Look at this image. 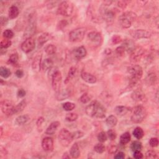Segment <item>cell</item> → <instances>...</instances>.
<instances>
[{
	"mask_svg": "<svg viewBox=\"0 0 159 159\" xmlns=\"http://www.w3.org/2000/svg\"><path fill=\"white\" fill-rule=\"evenodd\" d=\"M11 75V71L6 67H1L0 68V75L4 78H8Z\"/></svg>",
	"mask_w": 159,
	"mask_h": 159,
	"instance_id": "d590c367",
	"label": "cell"
},
{
	"mask_svg": "<svg viewBox=\"0 0 159 159\" xmlns=\"http://www.w3.org/2000/svg\"><path fill=\"white\" fill-rule=\"evenodd\" d=\"M60 125V122L58 121H54L52 122L50 125L48 126L46 130V134L47 135H53L57 131V129Z\"/></svg>",
	"mask_w": 159,
	"mask_h": 159,
	"instance_id": "44dd1931",
	"label": "cell"
},
{
	"mask_svg": "<svg viewBox=\"0 0 159 159\" xmlns=\"http://www.w3.org/2000/svg\"><path fill=\"white\" fill-rule=\"evenodd\" d=\"M147 83L149 85H155L157 81V76L154 73H150L147 75L145 79Z\"/></svg>",
	"mask_w": 159,
	"mask_h": 159,
	"instance_id": "1f68e13d",
	"label": "cell"
},
{
	"mask_svg": "<svg viewBox=\"0 0 159 159\" xmlns=\"http://www.w3.org/2000/svg\"><path fill=\"white\" fill-rule=\"evenodd\" d=\"M30 119L29 116L28 115H21V116H18L15 120V124L18 125H23L25 124H26L29 121Z\"/></svg>",
	"mask_w": 159,
	"mask_h": 159,
	"instance_id": "484cf974",
	"label": "cell"
},
{
	"mask_svg": "<svg viewBox=\"0 0 159 159\" xmlns=\"http://www.w3.org/2000/svg\"><path fill=\"white\" fill-rule=\"evenodd\" d=\"M125 158V153L123 152H119L114 156V158L116 159H123Z\"/></svg>",
	"mask_w": 159,
	"mask_h": 159,
	"instance_id": "94428289",
	"label": "cell"
},
{
	"mask_svg": "<svg viewBox=\"0 0 159 159\" xmlns=\"http://www.w3.org/2000/svg\"><path fill=\"white\" fill-rule=\"evenodd\" d=\"M88 116L92 118L103 119L106 116V109L101 104L97 101L91 102L85 109Z\"/></svg>",
	"mask_w": 159,
	"mask_h": 159,
	"instance_id": "6da1fadb",
	"label": "cell"
},
{
	"mask_svg": "<svg viewBox=\"0 0 159 159\" xmlns=\"http://www.w3.org/2000/svg\"><path fill=\"white\" fill-rule=\"evenodd\" d=\"M62 108L65 111H72L75 108V104L72 102H65L62 105Z\"/></svg>",
	"mask_w": 159,
	"mask_h": 159,
	"instance_id": "f35d334b",
	"label": "cell"
},
{
	"mask_svg": "<svg viewBox=\"0 0 159 159\" xmlns=\"http://www.w3.org/2000/svg\"><path fill=\"white\" fill-rule=\"evenodd\" d=\"M146 158H158L157 153L154 150H149L145 153Z\"/></svg>",
	"mask_w": 159,
	"mask_h": 159,
	"instance_id": "bcb514c9",
	"label": "cell"
},
{
	"mask_svg": "<svg viewBox=\"0 0 159 159\" xmlns=\"http://www.w3.org/2000/svg\"><path fill=\"white\" fill-rule=\"evenodd\" d=\"M53 62L51 58H46L42 62V68L41 69L43 71L51 70L53 67Z\"/></svg>",
	"mask_w": 159,
	"mask_h": 159,
	"instance_id": "4316f807",
	"label": "cell"
},
{
	"mask_svg": "<svg viewBox=\"0 0 159 159\" xmlns=\"http://www.w3.org/2000/svg\"><path fill=\"white\" fill-rule=\"evenodd\" d=\"M129 74L130 86H134L142 78L143 75V70L139 65H133L128 68Z\"/></svg>",
	"mask_w": 159,
	"mask_h": 159,
	"instance_id": "7a4b0ae2",
	"label": "cell"
},
{
	"mask_svg": "<svg viewBox=\"0 0 159 159\" xmlns=\"http://www.w3.org/2000/svg\"><path fill=\"white\" fill-rule=\"evenodd\" d=\"M73 4L72 3L68 1H64L60 3L57 9L58 14L68 17L72 14L73 12Z\"/></svg>",
	"mask_w": 159,
	"mask_h": 159,
	"instance_id": "5b68a950",
	"label": "cell"
},
{
	"mask_svg": "<svg viewBox=\"0 0 159 159\" xmlns=\"http://www.w3.org/2000/svg\"><path fill=\"white\" fill-rule=\"evenodd\" d=\"M144 53V50L141 47H135L133 51L130 53V58L133 62H138L142 58Z\"/></svg>",
	"mask_w": 159,
	"mask_h": 159,
	"instance_id": "5bb4252c",
	"label": "cell"
},
{
	"mask_svg": "<svg viewBox=\"0 0 159 159\" xmlns=\"http://www.w3.org/2000/svg\"><path fill=\"white\" fill-rule=\"evenodd\" d=\"M88 39L93 46L95 47H99L103 42V37L100 32L96 31H92L88 34Z\"/></svg>",
	"mask_w": 159,
	"mask_h": 159,
	"instance_id": "8fae6325",
	"label": "cell"
},
{
	"mask_svg": "<svg viewBox=\"0 0 159 159\" xmlns=\"http://www.w3.org/2000/svg\"><path fill=\"white\" fill-rule=\"evenodd\" d=\"M58 140L63 147H68L73 140L72 133L66 129H62L58 134Z\"/></svg>",
	"mask_w": 159,
	"mask_h": 159,
	"instance_id": "8992f818",
	"label": "cell"
},
{
	"mask_svg": "<svg viewBox=\"0 0 159 159\" xmlns=\"http://www.w3.org/2000/svg\"><path fill=\"white\" fill-rule=\"evenodd\" d=\"M80 100L82 103L85 104V103H88L91 100V97H90V96L88 95V94H87V93H85V94H83L80 97Z\"/></svg>",
	"mask_w": 159,
	"mask_h": 159,
	"instance_id": "681fc988",
	"label": "cell"
},
{
	"mask_svg": "<svg viewBox=\"0 0 159 159\" xmlns=\"http://www.w3.org/2000/svg\"><path fill=\"white\" fill-rule=\"evenodd\" d=\"M51 39V36L48 33H43L41 34L37 39L38 47L39 48L42 47L45 43Z\"/></svg>",
	"mask_w": 159,
	"mask_h": 159,
	"instance_id": "7402d4cb",
	"label": "cell"
},
{
	"mask_svg": "<svg viewBox=\"0 0 159 159\" xmlns=\"http://www.w3.org/2000/svg\"><path fill=\"white\" fill-rule=\"evenodd\" d=\"M3 36L5 38V39H11L14 36V32L11 29H6L3 32Z\"/></svg>",
	"mask_w": 159,
	"mask_h": 159,
	"instance_id": "7bdbcfd3",
	"label": "cell"
},
{
	"mask_svg": "<svg viewBox=\"0 0 159 159\" xmlns=\"http://www.w3.org/2000/svg\"><path fill=\"white\" fill-rule=\"evenodd\" d=\"M3 135V128H2V127L1 128V136H2Z\"/></svg>",
	"mask_w": 159,
	"mask_h": 159,
	"instance_id": "03108f58",
	"label": "cell"
},
{
	"mask_svg": "<svg viewBox=\"0 0 159 159\" xmlns=\"http://www.w3.org/2000/svg\"><path fill=\"white\" fill-rule=\"evenodd\" d=\"M130 111V109L124 106H118L114 109V112L118 116H123L127 114Z\"/></svg>",
	"mask_w": 159,
	"mask_h": 159,
	"instance_id": "cb8c5ba5",
	"label": "cell"
},
{
	"mask_svg": "<svg viewBox=\"0 0 159 159\" xmlns=\"http://www.w3.org/2000/svg\"><path fill=\"white\" fill-rule=\"evenodd\" d=\"M53 140L50 137H46L42 141V147L45 151L51 152L53 149Z\"/></svg>",
	"mask_w": 159,
	"mask_h": 159,
	"instance_id": "2e32d148",
	"label": "cell"
},
{
	"mask_svg": "<svg viewBox=\"0 0 159 159\" xmlns=\"http://www.w3.org/2000/svg\"><path fill=\"white\" fill-rule=\"evenodd\" d=\"M137 18V14L133 11H127L123 13L119 17V23L124 29H129Z\"/></svg>",
	"mask_w": 159,
	"mask_h": 159,
	"instance_id": "3957f363",
	"label": "cell"
},
{
	"mask_svg": "<svg viewBox=\"0 0 159 159\" xmlns=\"http://www.w3.org/2000/svg\"><path fill=\"white\" fill-rule=\"evenodd\" d=\"M70 154L72 158H77L80 155V150L79 145L77 143H75L73 144L70 149Z\"/></svg>",
	"mask_w": 159,
	"mask_h": 159,
	"instance_id": "d4e9b609",
	"label": "cell"
},
{
	"mask_svg": "<svg viewBox=\"0 0 159 159\" xmlns=\"http://www.w3.org/2000/svg\"><path fill=\"white\" fill-rule=\"evenodd\" d=\"M36 20L35 18V15H34L28 21V24H27L24 33V37H25L26 39L32 37V36L36 33Z\"/></svg>",
	"mask_w": 159,
	"mask_h": 159,
	"instance_id": "ba28073f",
	"label": "cell"
},
{
	"mask_svg": "<svg viewBox=\"0 0 159 159\" xmlns=\"http://www.w3.org/2000/svg\"><path fill=\"white\" fill-rule=\"evenodd\" d=\"M131 139L130 134L129 133L126 132L123 134L120 137V143L122 145H125L128 144Z\"/></svg>",
	"mask_w": 159,
	"mask_h": 159,
	"instance_id": "4dcf8cb0",
	"label": "cell"
},
{
	"mask_svg": "<svg viewBox=\"0 0 159 159\" xmlns=\"http://www.w3.org/2000/svg\"><path fill=\"white\" fill-rule=\"evenodd\" d=\"M17 95H18V96L19 98H23L26 96V92L23 89H19L18 91V93H17Z\"/></svg>",
	"mask_w": 159,
	"mask_h": 159,
	"instance_id": "6f0895ef",
	"label": "cell"
},
{
	"mask_svg": "<svg viewBox=\"0 0 159 159\" xmlns=\"http://www.w3.org/2000/svg\"><path fill=\"white\" fill-rule=\"evenodd\" d=\"M45 121V119L43 117H40L38 118L37 120V123H36V124H37V126L38 128H39L40 126L42 125V124L43 123V122Z\"/></svg>",
	"mask_w": 159,
	"mask_h": 159,
	"instance_id": "680465c9",
	"label": "cell"
},
{
	"mask_svg": "<svg viewBox=\"0 0 159 159\" xmlns=\"http://www.w3.org/2000/svg\"><path fill=\"white\" fill-rule=\"evenodd\" d=\"M36 47V42L34 38L29 37L22 43L21 48L24 53H29L34 50Z\"/></svg>",
	"mask_w": 159,
	"mask_h": 159,
	"instance_id": "4fadbf2b",
	"label": "cell"
},
{
	"mask_svg": "<svg viewBox=\"0 0 159 159\" xmlns=\"http://www.w3.org/2000/svg\"><path fill=\"white\" fill-rule=\"evenodd\" d=\"M125 49L124 48L121 46H119L118 47L116 48V51H115V52H116V54L119 57H123L124 55V53H125Z\"/></svg>",
	"mask_w": 159,
	"mask_h": 159,
	"instance_id": "f907efd6",
	"label": "cell"
},
{
	"mask_svg": "<svg viewBox=\"0 0 159 159\" xmlns=\"http://www.w3.org/2000/svg\"><path fill=\"white\" fill-rule=\"evenodd\" d=\"M87 54V52L85 47L80 46L75 48L73 51V55L76 60L83 58Z\"/></svg>",
	"mask_w": 159,
	"mask_h": 159,
	"instance_id": "e0dca14e",
	"label": "cell"
},
{
	"mask_svg": "<svg viewBox=\"0 0 159 159\" xmlns=\"http://www.w3.org/2000/svg\"><path fill=\"white\" fill-rule=\"evenodd\" d=\"M102 17L108 25H111L115 18V13L112 10L103 9L102 11Z\"/></svg>",
	"mask_w": 159,
	"mask_h": 159,
	"instance_id": "9a60e30c",
	"label": "cell"
},
{
	"mask_svg": "<svg viewBox=\"0 0 159 159\" xmlns=\"http://www.w3.org/2000/svg\"><path fill=\"white\" fill-rule=\"evenodd\" d=\"M127 5H128L127 2L124 1H120L118 2V6L120 8L124 9V8H125L126 6H127Z\"/></svg>",
	"mask_w": 159,
	"mask_h": 159,
	"instance_id": "91938a15",
	"label": "cell"
},
{
	"mask_svg": "<svg viewBox=\"0 0 159 159\" xmlns=\"http://www.w3.org/2000/svg\"><path fill=\"white\" fill-rule=\"evenodd\" d=\"M69 158L70 156L68 155V154H67V153H65L62 156V158Z\"/></svg>",
	"mask_w": 159,
	"mask_h": 159,
	"instance_id": "e7e4bbea",
	"label": "cell"
},
{
	"mask_svg": "<svg viewBox=\"0 0 159 159\" xmlns=\"http://www.w3.org/2000/svg\"><path fill=\"white\" fill-rule=\"evenodd\" d=\"M118 150V147L116 145H111L108 147V152L111 155L114 154Z\"/></svg>",
	"mask_w": 159,
	"mask_h": 159,
	"instance_id": "db71d44e",
	"label": "cell"
},
{
	"mask_svg": "<svg viewBox=\"0 0 159 159\" xmlns=\"http://www.w3.org/2000/svg\"><path fill=\"white\" fill-rule=\"evenodd\" d=\"M1 109L2 112L6 116H12L15 114V106L9 100H4L1 103Z\"/></svg>",
	"mask_w": 159,
	"mask_h": 159,
	"instance_id": "30bf717a",
	"label": "cell"
},
{
	"mask_svg": "<svg viewBox=\"0 0 159 159\" xmlns=\"http://www.w3.org/2000/svg\"><path fill=\"white\" fill-rule=\"evenodd\" d=\"M46 53L48 55V56H52V55H53L56 53L57 51V47L56 46H55L53 44H50L48 45L45 49Z\"/></svg>",
	"mask_w": 159,
	"mask_h": 159,
	"instance_id": "74e56055",
	"label": "cell"
},
{
	"mask_svg": "<svg viewBox=\"0 0 159 159\" xmlns=\"http://www.w3.org/2000/svg\"><path fill=\"white\" fill-rule=\"evenodd\" d=\"M134 158L136 159H140L143 158V154L142 153L140 152V150H138V151H135L134 152Z\"/></svg>",
	"mask_w": 159,
	"mask_h": 159,
	"instance_id": "11a10c76",
	"label": "cell"
},
{
	"mask_svg": "<svg viewBox=\"0 0 159 159\" xmlns=\"http://www.w3.org/2000/svg\"><path fill=\"white\" fill-rule=\"evenodd\" d=\"M106 123L108 127L114 128L118 123V119L114 115H111V116H108L106 119Z\"/></svg>",
	"mask_w": 159,
	"mask_h": 159,
	"instance_id": "f1b7e54d",
	"label": "cell"
},
{
	"mask_svg": "<svg viewBox=\"0 0 159 159\" xmlns=\"http://www.w3.org/2000/svg\"><path fill=\"white\" fill-rule=\"evenodd\" d=\"M70 92L68 89L60 90L58 92L56 93V98L58 101H62L67 99L70 97Z\"/></svg>",
	"mask_w": 159,
	"mask_h": 159,
	"instance_id": "603a6c76",
	"label": "cell"
},
{
	"mask_svg": "<svg viewBox=\"0 0 159 159\" xmlns=\"http://www.w3.org/2000/svg\"><path fill=\"white\" fill-rule=\"evenodd\" d=\"M11 43H12V42H11V41L10 39H4L1 41V43H0V46H1V48H7L11 46Z\"/></svg>",
	"mask_w": 159,
	"mask_h": 159,
	"instance_id": "f6af8a7d",
	"label": "cell"
},
{
	"mask_svg": "<svg viewBox=\"0 0 159 159\" xmlns=\"http://www.w3.org/2000/svg\"><path fill=\"white\" fill-rule=\"evenodd\" d=\"M97 138H98V140H99L100 142H101V143H103V142H106L108 139L107 134L105 132H103V131H102V132L100 133L99 134H98Z\"/></svg>",
	"mask_w": 159,
	"mask_h": 159,
	"instance_id": "ee69618b",
	"label": "cell"
},
{
	"mask_svg": "<svg viewBox=\"0 0 159 159\" xmlns=\"http://www.w3.org/2000/svg\"><path fill=\"white\" fill-rule=\"evenodd\" d=\"M133 134L134 138H135L137 139H140L143 138V136L144 135V132L143 129L140 127L135 128L133 130Z\"/></svg>",
	"mask_w": 159,
	"mask_h": 159,
	"instance_id": "d6a6232c",
	"label": "cell"
},
{
	"mask_svg": "<svg viewBox=\"0 0 159 159\" xmlns=\"http://www.w3.org/2000/svg\"><path fill=\"white\" fill-rule=\"evenodd\" d=\"M86 29L85 27H78L69 33V40L72 42H78L84 39Z\"/></svg>",
	"mask_w": 159,
	"mask_h": 159,
	"instance_id": "52a82bcc",
	"label": "cell"
},
{
	"mask_svg": "<svg viewBox=\"0 0 159 159\" xmlns=\"http://www.w3.org/2000/svg\"><path fill=\"white\" fill-rule=\"evenodd\" d=\"M132 99L136 102H144L145 100V95L142 90H136L131 95Z\"/></svg>",
	"mask_w": 159,
	"mask_h": 159,
	"instance_id": "ac0fdd59",
	"label": "cell"
},
{
	"mask_svg": "<svg viewBox=\"0 0 159 159\" xmlns=\"http://www.w3.org/2000/svg\"><path fill=\"white\" fill-rule=\"evenodd\" d=\"M67 24H68V22L66 20H63V21H61L60 22L58 25V27L60 29H62L64 28V27L66 26Z\"/></svg>",
	"mask_w": 159,
	"mask_h": 159,
	"instance_id": "9f6ffc18",
	"label": "cell"
},
{
	"mask_svg": "<svg viewBox=\"0 0 159 159\" xmlns=\"http://www.w3.org/2000/svg\"><path fill=\"white\" fill-rule=\"evenodd\" d=\"M105 146L101 142V143L96 144L94 147V150L98 153H103L105 151Z\"/></svg>",
	"mask_w": 159,
	"mask_h": 159,
	"instance_id": "b9f144b4",
	"label": "cell"
},
{
	"mask_svg": "<svg viewBox=\"0 0 159 159\" xmlns=\"http://www.w3.org/2000/svg\"><path fill=\"white\" fill-rule=\"evenodd\" d=\"M81 77L85 82L90 84H94L96 83L97 78L96 76L86 72H82L81 73Z\"/></svg>",
	"mask_w": 159,
	"mask_h": 159,
	"instance_id": "d6986e66",
	"label": "cell"
},
{
	"mask_svg": "<svg viewBox=\"0 0 159 159\" xmlns=\"http://www.w3.org/2000/svg\"><path fill=\"white\" fill-rule=\"evenodd\" d=\"M15 75L18 78H21L24 76V72L22 70H16V72H15Z\"/></svg>",
	"mask_w": 159,
	"mask_h": 159,
	"instance_id": "6125c7cd",
	"label": "cell"
},
{
	"mask_svg": "<svg viewBox=\"0 0 159 159\" xmlns=\"http://www.w3.org/2000/svg\"><path fill=\"white\" fill-rule=\"evenodd\" d=\"M107 136L108 138H109L111 140H114L116 139L117 134L115 130L113 129H109L107 132Z\"/></svg>",
	"mask_w": 159,
	"mask_h": 159,
	"instance_id": "7dc6e473",
	"label": "cell"
},
{
	"mask_svg": "<svg viewBox=\"0 0 159 159\" xmlns=\"http://www.w3.org/2000/svg\"><path fill=\"white\" fill-rule=\"evenodd\" d=\"M18 60H19L18 54L17 53H14L10 56L8 60V63L12 65H15L18 63Z\"/></svg>",
	"mask_w": 159,
	"mask_h": 159,
	"instance_id": "60d3db41",
	"label": "cell"
},
{
	"mask_svg": "<svg viewBox=\"0 0 159 159\" xmlns=\"http://www.w3.org/2000/svg\"><path fill=\"white\" fill-rule=\"evenodd\" d=\"M146 116V109L143 106L139 105L134 108L133 113L131 116V120L134 123L139 124L143 121Z\"/></svg>",
	"mask_w": 159,
	"mask_h": 159,
	"instance_id": "277c9868",
	"label": "cell"
},
{
	"mask_svg": "<svg viewBox=\"0 0 159 159\" xmlns=\"http://www.w3.org/2000/svg\"><path fill=\"white\" fill-rule=\"evenodd\" d=\"M8 19L6 17H3L1 16V19H0V22H1V26H6V24L8 23Z\"/></svg>",
	"mask_w": 159,
	"mask_h": 159,
	"instance_id": "be15d7a7",
	"label": "cell"
},
{
	"mask_svg": "<svg viewBox=\"0 0 159 159\" xmlns=\"http://www.w3.org/2000/svg\"><path fill=\"white\" fill-rule=\"evenodd\" d=\"M76 73V68L75 67H72L70 68V70L68 73V76L65 81V83H67L68 82L70 81V80H72L73 78L75 77V76Z\"/></svg>",
	"mask_w": 159,
	"mask_h": 159,
	"instance_id": "836d02e7",
	"label": "cell"
},
{
	"mask_svg": "<svg viewBox=\"0 0 159 159\" xmlns=\"http://www.w3.org/2000/svg\"><path fill=\"white\" fill-rule=\"evenodd\" d=\"M123 41L122 38L120 36L118 35H114L111 38V42L113 43V44H118V43H120Z\"/></svg>",
	"mask_w": 159,
	"mask_h": 159,
	"instance_id": "c3c4849f",
	"label": "cell"
},
{
	"mask_svg": "<svg viewBox=\"0 0 159 159\" xmlns=\"http://www.w3.org/2000/svg\"><path fill=\"white\" fill-rule=\"evenodd\" d=\"M122 46L124 48L125 51H127L128 53H131L134 49L135 48V44L134 41L131 39H125L123 41V43Z\"/></svg>",
	"mask_w": 159,
	"mask_h": 159,
	"instance_id": "ffe728a7",
	"label": "cell"
},
{
	"mask_svg": "<svg viewBox=\"0 0 159 159\" xmlns=\"http://www.w3.org/2000/svg\"><path fill=\"white\" fill-rule=\"evenodd\" d=\"M26 106V100H22L18 105L15 106V114L19 113L24 110V109Z\"/></svg>",
	"mask_w": 159,
	"mask_h": 159,
	"instance_id": "8d00e7d4",
	"label": "cell"
},
{
	"mask_svg": "<svg viewBox=\"0 0 159 159\" xmlns=\"http://www.w3.org/2000/svg\"><path fill=\"white\" fill-rule=\"evenodd\" d=\"M41 58L42 56L39 55L37 56L34 60L33 63H32V68L34 70L39 71L40 69L42 68V63H41Z\"/></svg>",
	"mask_w": 159,
	"mask_h": 159,
	"instance_id": "f546056e",
	"label": "cell"
},
{
	"mask_svg": "<svg viewBox=\"0 0 159 159\" xmlns=\"http://www.w3.org/2000/svg\"><path fill=\"white\" fill-rule=\"evenodd\" d=\"M158 139L157 138H152L149 140V144L152 147H156L158 145Z\"/></svg>",
	"mask_w": 159,
	"mask_h": 159,
	"instance_id": "f5cc1de1",
	"label": "cell"
},
{
	"mask_svg": "<svg viewBox=\"0 0 159 159\" xmlns=\"http://www.w3.org/2000/svg\"><path fill=\"white\" fill-rule=\"evenodd\" d=\"M78 114L75 113H70L67 114L66 116H65V119L67 120L68 122H73L78 119Z\"/></svg>",
	"mask_w": 159,
	"mask_h": 159,
	"instance_id": "ab89813d",
	"label": "cell"
},
{
	"mask_svg": "<svg viewBox=\"0 0 159 159\" xmlns=\"http://www.w3.org/2000/svg\"><path fill=\"white\" fill-rule=\"evenodd\" d=\"M130 149L133 152L141 150L142 149V144L138 140L134 141L130 145Z\"/></svg>",
	"mask_w": 159,
	"mask_h": 159,
	"instance_id": "e575fe53",
	"label": "cell"
},
{
	"mask_svg": "<svg viewBox=\"0 0 159 159\" xmlns=\"http://www.w3.org/2000/svg\"><path fill=\"white\" fill-rule=\"evenodd\" d=\"M72 136L73 139H78L80 138H83L84 136V133L81 132V130H77L72 133Z\"/></svg>",
	"mask_w": 159,
	"mask_h": 159,
	"instance_id": "816d5d0a",
	"label": "cell"
},
{
	"mask_svg": "<svg viewBox=\"0 0 159 159\" xmlns=\"http://www.w3.org/2000/svg\"><path fill=\"white\" fill-rule=\"evenodd\" d=\"M62 81V76L61 72L58 70H56L52 75V86L53 90L56 93L60 90Z\"/></svg>",
	"mask_w": 159,
	"mask_h": 159,
	"instance_id": "9c48e42d",
	"label": "cell"
},
{
	"mask_svg": "<svg viewBox=\"0 0 159 159\" xmlns=\"http://www.w3.org/2000/svg\"><path fill=\"white\" fill-rule=\"evenodd\" d=\"M19 14V8L16 6H11L9 9L8 15L10 19H13L18 17Z\"/></svg>",
	"mask_w": 159,
	"mask_h": 159,
	"instance_id": "83f0119b",
	"label": "cell"
},
{
	"mask_svg": "<svg viewBox=\"0 0 159 159\" xmlns=\"http://www.w3.org/2000/svg\"><path fill=\"white\" fill-rule=\"evenodd\" d=\"M130 34L134 39H149L152 36L149 31L144 29H136L131 31L130 32Z\"/></svg>",
	"mask_w": 159,
	"mask_h": 159,
	"instance_id": "7c38bea8",
	"label": "cell"
}]
</instances>
